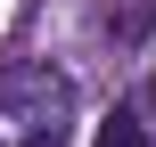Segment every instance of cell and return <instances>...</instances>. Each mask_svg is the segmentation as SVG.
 Segmentation results:
<instances>
[{
  "mask_svg": "<svg viewBox=\"0 0 156 147\" xmlns=\"http://www.w3.org/2000/svg\"><path fill=\"white\" fill-rule=\"evenodd\" d=\"M148 123H156V74H148Z\"/></svg>",
  "mask_w": 156,
  "mask_h": 147,
  "instance_id": "obj_3",
  "label": "cell"
},
{
  "mask_svg": "<svg viewBox=\"0 0 156 147\" xmlns=\"http://www.w3.org/2000/svg\"><path fill=\"white\" fill-rule=\"evenodd\" d=\"M99 147H156V131L132 115V106H115V115L99 123Z\"/></svg>",
  "mask_w": 156,
  "mask_h": 147,
  "instance_id": "obj_2",
  "label": "cell"
},
{
  "mask_svg": "<svg viewBox=\"0 0 156 147\" xmlns=\"http://www.w3.org/2000/svg\"><path fill=\"white\" fill-rule=\"evenodd\" d=\"M74 131V82L58 65H8L0 74V147H66Z\"/></svg>",
  "mask_w": 156,
  "mask_h": 147,
  "instance_id": "obj_1",
  "label": "cell"
}]
</instances>
